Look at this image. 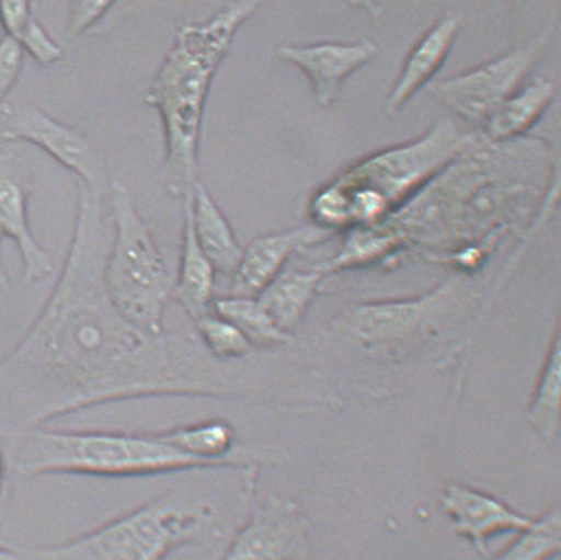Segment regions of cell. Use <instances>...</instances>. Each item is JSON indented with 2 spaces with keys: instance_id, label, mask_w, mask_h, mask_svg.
Segmentation results:
<instances>
[{
  "instance_id": "cell-1",
  "label": "cell",
  "mask_w": 561,
  "mask_h": 560,
  "mask_svg": "<svg viewBox=\"0 0 561 560\" xmlns=\"http://www.w3.org/2000/svg\"><path fill=\"white\" fill-rule=\"evenodd\" d=\"M105 197L79 182L72 240L41 313L0 359V435L95 405L145 398L260 403L254 357L221 362L195 330L151 334L110 299L113 221Z\"/></svg>"
},
{
  "instance_id": "cell-2",
  "label": "cell",
  "mask_w": 561,
  "mask_h": 560,
  "mask_svg": "<svg viewBox=\"0 0 561 560\" xmlns=\"http://www.w3.org/2000/svg\"><path fill=\"white\" fill-rule=\"evenodd\" d=\"M250 478L229 494L190 484L67 542L21 551L22 560H165L184 546L215 549L234 536L255 493Z\"/></svg>"
},
{
  "instance_id": "cell-3",
  "label": "cell",
  "mask_w": 561,
  "mask_h": 560,
  "mask_svg": "<svg viewBox=\"0 0 561 560\" xmlns=\"http://www.w3.org/2000/svg\"><path fill=\"white\" fill-rule=\"evenodd\" d=\"M257 2H231L204 23H183L146 94L163 125L167 190L192 195L199 183L198 146L213 79L228 56L238 30L260 9Z\"/></svg>"
},
{
  "instance_id": "cell-4",
  "label": "cell",
  "mask_w": 561,
  "mask_h": 560,
  "mask_svg": "<svg viewBox=\"0 0 561 560\" xmlns=\"http://www.w3.org/2000/svg\"><path fill=\"white\" fill-rule=\"evenodd\" d=\"M8 467L23 478L82 475L93 478H146L208 469L178 447L170 433L69 431L34 427L4 436Z\"/></svg>"
},
{
  "instance_id": "cell-5",
  "label": "cell",
  "mask_w": 561,
  "mask_h": 560,
  "mask_svg": "<svg viewBox=\"0 0 561 560\" xmlns=\"http://www.w3.org/2000/svg\"><path fill=\"white\" fill-rule=\"evenodd\" d=\"M107 202L114 229L105 267L110 299L141 331L163 333L165 305L173 293L163 255L124 183L110 184Z\"/></svg>"
},
{
  "instance_id": "cell-6",
  "label": "cell",
  "mask_w": 561,
  "mask_h": 560,
  "mask_svg": "<svg viewBox=\"0 0 561 560\" xmlns=\"http://www.w3.org/2000/svg\"><path fill=\"white\" fill-rule=\"evenodd\" d=\"M472 145V133L463 130L453 119H442L414 144L366 160L331 185L344 193H367L376 186L391 192L402 191Z\"/></svg>"
},
{
  "instance_id": "cell-7",
  "label": "cell",
  "mask_w": 561,
  "mask_h": 560,
  "mask_svg": "<svg viewBox=\"0 0 561 560\" xmlns=\"http://www.w3.org/2000/svg\"><path fill=\"white\" fill-rule=\"evenodd\" d=\"M0 137L4 141H28L73 172L96 195L106 196L110 184L105 160L79 128L50 117L31 102L0 105Z\"/></svg>"
},
{
  "instance_id": "cell-8",
  "label": "cell",
  "mask_w": 561,
  "mask_h": 560,
  "mask_svg": "<svg viewBox=\"0 0 561 560\" xmlns=\"http://www.w3.org/2000/svg\"><path fill=\"white\" fill-rule=\"evenodd\" d=\"M547 47V37L534 38L466 73L434 83L430 93L460 118L470 124H482L496 106L517 92Z\"/></svg>"
},
{
  "instance_id": "cell-9",
  "label": "cell",
  "mask_w": 561,
  "mask_h": 560,
  "mask_svg": "<svg viewBox=\"0 0 561 560\" xmlns=\"http://www.w3.org/2000/svg\"><path fill=\"white\" fill-rule=\"evenodd\" d=\"M311 530L298 502L271 495L238 527L218 560H307Z\"/></svg>"
},
{
  "instance_id": "cell-10",
  "label": "cell",
  "mask_w": 561,
  "mask_h": 560,
  "mask_svg": "<svg viewBox=\"0 0 561 560\" xmlns=\"http://www.w3.org/2000/svg\"><path fill=\"white\" fill-rule=\"evenodd\" d=\"M34 190L28 165L18 153L0 146V231L18 244L28 283L47 279L55 272L54 261L30 227L28 198Z\"/></svg>"
},
{
  "instance_id": "cell-11",
  "label": "cell",
  "mask_w": 561,
  "mask_h": 560,
  "mask_svg": "<svg viewBox=\"0 0 561 560\" xmlns=\"http://www.w3.org/2000/svg\"><path fill=\"white\" fill-rule=\"evenodd\" d=\"M378 53V45L366 37L353 43L285 44L277 49L282 60L293 64L306 75L316 102L324 108L335 104L345 81L376 59Z\"/></svg>"
},
{
  "instance_id": "cell-12",
  "label": "cell",
  "mask_w": 561,
  "mask_h": 560,
  "mask_svg": "<svg viewBox=\"0 0 561 560\" xmlns=\"http://www.w3.org/2000/svg\"><path fill=\"white\" fill-rule=\"evenodd\" d=\"M331 235V230L308 225L255 238L243 250L241 261L231 275L229 295L257 298L282 274L296 251L324 241Z\"/></svg>"
},
{
  "instance_id": "cell-13",
  "label": "cell",
  "mask_w": 561,
  "mask_h": 560,
  "mask_svg": "<svg viewBox=\"0 0 561 560\" xmlns=\"http://www.w3.org/2000/svg\"><path fill=\"white\" fill-rule=\"evenodd\" d=\"M442 508L454 521L456 536L466 538L481 556L488 551L490 538L519 533L533 524L499 499L466 485L445 488Z\"/></svg>"
},
{
  "instance_id": "cell-14",
  "label": "cell",
  "mask_w": 561,
  "mask_h": 560,
  "mask_svg": "<svg viewBox=\"0 0 561 560\" xmlns=\"http://www.w3.org/2000/svg\"><path fill=\"white\" fill-rule=\"evenodd\" d=\"M461 18L457 14L444 15L419 38L405 57L394 85L386 96L387 115H396L419 90L434 79L448 59L457 35L461 30Z\"/></svg>"
},
{
  "instance_id": "cell-15",
  "label": "cell",
  "mask_w": 561,
  "mask_h": 560,
  "mask_svg": "<svg viewBox=\"0 0 561 560\" xmlns=\"http://www.w3.org/2000/svg\"><path fill=\"white\" fill-rule=\"evenodd\" d=\"M191 196L183 198L182 247L172 298L195 321L209 313L215 300L216 270L196 240L192 224Z\"/></svg>"
},
{
  "instance_id": "cell-16",
  "label": "cell",
  "mask_w": 561,
  "mask_h": 560,
  "mask_svg": "<svg viewBox=\"0 0 561 560\" xmlns=\"http://www.w3.org/2000/svg\"><path fill=\"white\" fill-rule=\"evenodd\" d=\"M193 230L216 273L233 275L243 249L233 228L206 186L199 182L191 196Z\"/></svg>"
},
{
  "instance_id": "cell-17",
  "label": "cell",
  "mask_w": 561,
  "mask_h": 560,
  "mask_svg": "<svg viewBox=\"0 0 561 560\" xmlns=\"http://www.w3.org/2000/svg\"><path fill=\"white\" fill-rule=\"evenodd\" d=\"M557 94L550 80L535 79L496 106L482 122L483 134L490 141L518 137L530 130L543 115Z\"/></svg>"
},
{
  "instance_id": "cell-18",
  "label": "cell",
  "mask_w": 561,
  "mask_h": 560,
  "mask_svg": "<svg viewBox=\"0 0 561 560\" xmlns=\"http://www.w3.org/2000/svg\"><path fill=\"white\" fill-rule=\"evenodd\" d=\"M325 273L321 268L313 272L282 273L264 292L257 296L282 331L298 323L309 302L313 299Z\"/></svg>"
},
{
  "instance_id": "cell-19",
  "label": "cell",
  "mask_w": 561,
  "mask_h": 560,
  "mask_svg": "<svg viewBox=\"0 0 561 560\" xmlns=\"http://www.w3.org/2000/svg\"><path fill=\"white\" fill-rule=\"evenodd\" d=\"M0 25L42 67L62 59L64 49L37 21L30 2H0Z\"/></svg>"
},
{
  "instance_id": "cell-20",
  "label": "cell",
  "mask_w": 561,
  "mask_h": 560,
  "mask_svg": "<svg viewBox=\"0 0 561 560\" xmlns=\"http://www.w3.org/2000/svg\"><path fill=\"white\" fill-rule=\"evenodd\" d=\"M211 307L218 317L229 320L247 334L253 345L283 344L289 340L287 332L274 323L257 298L228 295L213 300Z\"/></svg>"
},
{
  "instance_id": "cell-21",
  "label": "cell",
  "mask_w": 561,
  "mask_h": 560,
  "mask_svg": "<svg viewBox=\"0 0 561 560\" xmlns=\"http://www.w3.org/2000/svg\"><path fill=\"white\" fill-rule=\"evenodd\" d=\"M560 508L547 512L492 560H552L560 552Z\"/></svg>"
},
{
  "instance_id": "cell-22",
  "label": "cell",
  "mask_w": 561,
  "mask_h": 560,
  "mask_svg": "<svg viewBox=\"0 0 561 560\" xmlns=\"http://www.w3.org/2000/svg\"><path fill=\"white\" fill-rule=\"evenodd\" d=\"M193 323V330L213 357L221 362H241L254 356L253 343L229 320L209 312Z\"/></svg>"
},
{
  "instance_id": "cell-23",
  "label": "cell",
  "mask_w": 561,
  "mask_h": 560,
  "mask_svg": "<svg viewBox=\"0 0 561 560\" xmlns=\"http://www.w3.org/2000/svg\"><path fill=\"white\" fill-rule=\"evenodd\" d=\"M559 341L540 378L537 396L528 413V421L543 439L551 442L560 428Z\"/></svg>"
},
{
  "instance_id": "cell-24",
  "label": "cell",
  "mask_w": 561,
  "mask_h": 560,
  "mask_svg": "<svg viewBox=\"0 0 561 560\" xmlns=\"http://www.w3.org/2000/svg\"><path fill=\"white\" fill-rule=\"evenodd\" d=\"M114 2H72L68 5V30L72 36H80L93 32L110 10L115 8Z\"/></svg>"
},
{
  "instance_id": "cell-25",
  "label": "cell",
  "mask_w": 561,
  "mask_h": 560,
  "mask_svg": "<svg viewBox=\"0 0 561 560\" xmlns=\"http://www.w3.org/2000/svg\"><path fill=\"white\" fill-rule=\"evenodd\" d=\"M24 50L14 38L4 35L0 38V105L14 88L22 72Z\"/></svg>"
},
{
  "instance_id": "cell-26",
  "label": "cell",
  "mask_w": 561,
  "mask_h": 560,
  "mask_svg": "<svg viewBox=\"0 0 561 560\" xmlns=\"http://www.w3.org/2000/svg\"><path fill=\"white\" fill-rule=\"evenodd\" d=\"M0 560H22L21 551L0 545Z\"/></svg>"
},
{
  "instance_id": "cell-27",
  "label": "cell",
  "mask_w": 561,
  "mask_h": 560,
  "mask_svg": "<svg viewBox=\"0 0 561 560\" xmlns=\"http://www.w3.org/2000/svg\"><path fill=\"white\" fill-rule=\"evenodd\" d=\"M5 467H8V461H5L4 453L2 448H0V495H2L4 488Z\"/></svg>"
},
{
  "instance_id": "cell-28",
  "label": "cell",
  "mask_w": 561,
  "mask_h": 560,
  "mask_svg": "<svg viewBox=\"0 0 561 560\" xmlns=\"http://www.w3.org/2000/svg\"><path fill=\"white\" fill-rule=\"evenodd\" d=\"M4 236L2 231H0V243H2ZM9 286L8 274H5L4 268L2 266V261H0V288L4 289Z\"/></svg>"
}]
</instances>
